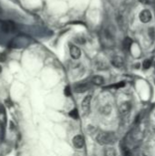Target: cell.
Masks as SVG:
<instances>
[{"mask_svg":"<svg viewBox=\"0 0 155 156\" xmlns=\"http://www.w3.org/2000/svg\"><path fill=\"white\" fill-rule=\"evenodd\" d=\"M1 30L5 33H10L16 30V26L12 21H5L1 23Z\"/></svg>","mask_w":155,"mask_h":156,"instance_id":"cell-3","label":"cell"},{"mask_svg":"<svg viewBox=\"0 0 155 156\" xmlns=\"http://www.w3.org/2000/svg\"><path fill=\"white\" fill-rule=\"evenodd\" d=\"M139 18H140V20L142 22V23H148L151 20V13L150 10L148 9H144L142 10L141 13H140V16H139Z\"/></svg>","mask_w":155,"mask_h":156,"instance_id":"cell-5","label":"cell"},{"mask_svg":"<svg viewBox=\"0 0 155 156\" xmlns=\"http://www.w3.org/2000/svg\"><path fill=\"white\" fill-rule=\"evenodd\" d=\"M91 88V86H89V84L88 83H81V82H79V83H76L74 86H73V89H74V91L76 93H84L86 92L87 90H88V89Z\"/></svg>","mask_w":155,"mask_h":156,"instance_id":"cell-2","label":"cell"},{"mask_svg":"<svg viewBox=\"0 0 155 156\" xmlns=\"http://www.w3.org/2000/svg\"><path fill=\"white\" fill-rule=\"evenodd\" d=\"M2 13V9H1V7H0V14Z\"/></svg>","mask_w":155,"mask_h":156,"instance_id":"cell-23","label":"cell"},{"mask_svg":"<svg viewBox=\"0 0 155 156\" xmlns=\"http://www.w3.org/2000/svg\"><path fill=\"white\" fill-rule=\"evenodd\" d=\"M92 95H87L84 99L82 102H81V108H82L83 112L86 114L89 111V107H91V101Z\"/></svg>","mask_w":155,"mask_h":156,"instance_id":"cell-4","label":"cell"},{"mask_svg":"<svg viewBox=\"0 0 155 156\" xmlns=\"http://www.w3.org/2000/svg\"><path fill=\"white\" fill-rule=\"evenodd\" d=\"M69 115L71 117V118H73V119H75V120H78L79 118V111H78V110L75 108V109H73V110H71L69 112Z\"/></svg>","mask_w":155,"mask_h":156,"instance_id":"cell-13","label":"cell"},{"mask_svg":"<svg viewBox=\"0 0 155 156\" xmlns=\"http://www.w3.org/2000/svg\"><path fill=\"white\" fill-rule=\"evenodd\" d=\"M5 108H4V106L2 105V104H0V114L1 115H3V114H5Z\"/></svg>","mask_w":155,"mask_h":156,"instance_id":"cell-20","label":"cell"},{"mask_svg":"<svg viewBox=\"0 0 155 156\" xmlns=\"http://www.w3.org/2000/svg\"><path fill=\"white\" fill-rule=\"evenodd\" d=\"M140 1H141L142 3H144V4H148V3H149L148 0H140Z\"/></svg>","mask_w":155,"mask_h":156,"instance_id":"cell-21","label":"cell"},{"mask_svg":"<svg viewBox=\"0 0 155 156\" xmlns=\"http://www.w3.org/2000/svg\"><path fill=\"white\" fill-rule=\"evenodd\" d=\"M117 152L113 147H108L104 150V155L105 156H116Z\"/></svg>","mask_w":155,"mask_h":156,"instance_id":"cell-11","label":"cell"},{"mask_svg":"<svg viewBox=\"0 0 155 156\" xmlns=\"http://www.w3.org/2000/svg\"><path fill=\"white\" fill-rule=\"evenodd\" d=\"M151 61L150 60H145L142 63V68L144 69H148L151 68Z\"/></svg>","mask_w":155,"mask_h":156,"instance_id":"cell-15","label":"cell"},{"mask_svg":"<svg viewBox=\"0 0 155 156\" xmlns=\"http://www.w3.org/2000/svg\"><path fill=\"white\" fill-rule=\"evenodd\" d=\"M101 111L102 114H109V113L111 111V106H110V104H106V105H104V106L102 107V108H101Z\"/></svg>","mask_w":155,"mask_h":156,"instance_id":"cell-14","label":"cell"},{"mask_svg":"<svg viewBox=\"0 0 155 156\" xmlns=\"http://www.w3.org/2000/svg\"><path fill=\"white\" fill-rule=\"evenodd\" d=\"M6 60V54L5 53H1V54H0V61H1V62H5Z\"/></svg>","mask_w":155,"mask_h":156,"instance_id":"cell-18","label":"cell"},{"mask_svg":"<svg viewBox=\"0 0 155 156\" xmlns=\"http://www.w3.org/2000/svg\"><path fill=\"white\" fill-rule=\"evenodd\" d=\"M72 143H73V145H74L76 148L80 149V148H82L85 144V139L81 135H76L74 138H73Z\"/></svg>","mask_w":155,"mask_h":156,"instance_id":"cell-7","label":"cell"},{"mask_svg":"<svg viewBox=\"0 0 155 156\" xmlns=\"http://www.w3.org/2000/svg\"><path fill=\"white\" fill-rule=\"evenodd\" d=\"M133 43L132 39L130 38H125L124 40H123V48L126 49V50H129V49L130 48V47H132Z\"/></svg>","mask_w":155,"mask_h":156,"instance_id":"cell-12","label":"cell"},{"mask_svg":"<svg viewBox=\"0 0 155 156\" xmlns=\"http://www.w3.org/2000/svg\"><path fill=\"white\" fill-rule=\"evenodd\" d=\"M1 72H2V67L0 66V74H1Z\"/></svg>","mask_w":155,"mask_h":156,"instance_id":"cell-22","label":"cell"},{"mask_svg":"<svg viewBox=\"0 0 155 156\" xmlns=\"http://www.w3.org/2000/svg\"><path fill=\"white\" fill-rule=\"evenodd\" d=\"M91 82L94 84V85H97V86H101L104 83V79L101 77V76H94L92 79H91Z\"/></svg>","mask_w":155,"mask_h":156,"instance_id":"cell-10","label":"cell"},{"mask_svg":"<svg viewBox=\"0 0 155 156\" xmlns=\"http://www.w3.org/2000/svg\"><path fill=\"white\" fill-rule=\"evenodd\" d=\"M130 109H132V105H130V103L129 101L121 102L120 105L119 106V111H120V114H122V115L127 114L130 111Z\"/></svg>","mask_w":155,"mask_h":156,"instance_id":"cell-8","label":"cell"},{"mask_svg":"<svg viewBox=\"0 0 155 156\" xmlns=\"http://www.w3.org/2000/svg\"><path fill=\"white\" fill-rule=\"evenodd\" d=\"M97 142L98 143H100L101 145H107L115 143L116 137L113 133H101L97 135Z\"/></svg>","mask_w":155,"mask_h":156,"instance_id":"cell-1","label":"cell"},{"mask_svg":"<svg viewBox=\"0 0 155 156\" xmlns=\"http://www.w3.org/2000/svg\"><path fill=\"white\" fill-rule=\"evenodd\" d=\"M111 64L115 68H121L122 66L124 65V60L122 59L121 57L116 56V57H114L113 59L111 60Z\"/></svg>","mask_w":155,"mask_h":156,"instance_id":"cell-9","label":"cell"},{"mask_svg":"<svg viewBox=\"0 0 155 156\" xmlns=\"http://www.w3.org/2000/svg\"><path fill=\"white\" fill-rule=\"evenodd\" d=\"M76 41L79 43V44H84L85 43V39H84V38H77L76 39Z\"/></svg>","mask_w":155,"mask_h":156,"instance_id":"cell-19","label":"cell"},{"mask_svg":"<svg viewBox=\"0 0 155 156\" xmlns=\"http://www.w3.org/2000/svg\"><path fill=\"white\" fill-rule=\"evenodd\" d=\"M69 53L70 56L73 60H79L80 56H81V51L79 47L75 46V45H71L69 48Z\"/></svg>","mask_w":155,"mask_h":156,"instance_id":"cell-6","label":"cell"},{"mask_svg":"<svg viewBox=\"0 0 155 156\" xmlns=\"http://www.w3.org/2000/svg\"><path fill=\"white\" fill-rule=\"evenodd\" d=\"M125 83L123 81H121V82H119V83H116L115 85H112L110 86L111 88H116V89H119V88H122V87H124Z\"/></svg>","mask_w":155,"mask_h":156,"instance_id":"cell-17","label":"cell"},{"mask_svg":"<svg viewBox=\"0 0 155 156\" xmlns=\"http://www.w3.org/2000/svg\"><path fill=\"white\" fill-rule=\"evenodd\" d=\"M64 93L67 97H70L71 96V90H70V87L69 86H67L64 89Z\"/></svg>","mask_w":155,"mask_h":156,"instance_id":"cell-16","label":"cell"}]
</instances>
